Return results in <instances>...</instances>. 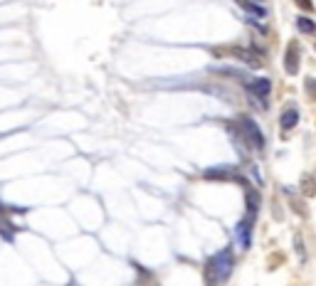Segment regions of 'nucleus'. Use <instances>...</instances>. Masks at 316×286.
Listing matches in <instances>:
<instances>
[{
    "label": "nucleus",
    "instance_id": "1",
    "mask_svg": "<svg viewBox=\"0 0 316 286\" xmlns=\"http://www.w3.org/2000/svg\"><path fill=\"white\" fill-rule=\"evenodd\" d=\"M232 267H235V256H232V249H222L218 254L207 262V281L210 284H222L227 281V276L232 274Z\"/></svg>",
    "mask_w": 316,
    "mask_h": 286
},
{
    "label": "nucleus",
    "instance_id": "2",
    "mask_svg": "<svg viewBox=\"0 0 316 286\" xmlns=\"http://www.w3.org/2000/svg\"><path fill=\"white\" fill-rule=\"evenodd\" d=\"M237 131H240V138H242L245 143H250L252 148H257V151L265 148V136H262V131L257 128V124H254L250 116H240Z\"/></svg>",
    "mask_w": 316,
    "mask_h": 286
},
{
    "label": "nucleus",
    "instance_id": "3",
    "mask_svg": "<svg viewBox=\"0 0 316 286\" xmlns=\"http://www.w3.org/2000/svg\"><path fill=\"white\" fill-rule=\"evenodd\" d=\"M235 235H237V239H240V244H242V249H247L250 242H252V217H250V215H247L242 222H237Z\"/></svg>",
    "mask_w": 316,
    "mask_h": 286
},
{
    "label": "nucleus",
    "instance_id": "4",
    "mask_svg": "<svg viewBox=\"0 0 316 286\" xmlns=\"http://www.w3.org/2000/svg\"><path fill=\"white\" fill-rule=\"evenodd\" d=\"M232 54H235L240 62H245L247 67H262V57L257 54V52H252V49H245V47H232L230 49Z\"/></svg>",
    "mask_w": 316,
    "mask_h": 286
},
{
    "label": "nucleus",
    "instance_id": "5",
    "mask_svg": "<svg viewBox=\"0 0 316 286\" xmlns=\"http://www.w3.org/2000/svg\"><path fill=\"white\" fill-rule=\"evenodd\" d=\"M284 69H286V74H297L299 72V49H297V45H289L286 47Z\"/></svg>",
    "mask_w": 316,
    "mask_h": 286
},
{
    "label": "nucleus",
    "instance_id": "6",
    "mask_svg": "<svg viewBox=\"0 0 316 286\" xmlns=\"http://www.w3.org/2000/svg\"><path fill=\"white\" fill-rule=\"evenodd\" d=\"M269 92H272V84H269V79H254V81H250V94L259 96V99H267Z\"/></svg>",
    "mask_w": 316,
    "mask_h": 286
},
{
    "label": "nucleus",
    "instance_id": "7",
    "mask_svg": "<svg viewBox=\"0 0 316 286\" xmlns=\"http://www.w3.org/2000/svg\"><path fill=\"white\" fill-rule=\"evenodd\" d=\"M279 124H282V128H284V131L294 128L297 124H299V111H297L294 106L284 109V111H282V119H279Z\"/></svg>",
    "mask_w": 316,
    "mask_h": 286
},
{
    "label": "nucleus",
    "instance_id": "8",
    "mask_svg": "<svg viewBox=\"0 0 316 286\" xmlns=\"http://www.w3.org/2000/svg\"><path fill=\"white\" fill-rule=\"evenodd\" d=\"M299 190H301V195H304V197H314V195H316V180H314V175L306 173L304 178H301Z\"/></svg>",
    "mask_w": 316,
    "mask_h": 286
},
{
    "label": "nucleus",
    "instance_id": "9",
    "mask_svg": "<svg viewBox=\"0 0 316 286\" xmlns=\"http://www.w3.org/2000/svg\"><path fill=\"white\" fill-rule=\"evenodd\" d=\"M297 30L304 35H316V22L309 17H297Z\"/></svg>",
    "mask_w": 316,
    "mask_h": 286
},
{
    "label": "nucleus",
    "instance_id": "10",
    "mask_svg": "<svg viewBox=\"0 0 316 286\" xmlns=\"http://www.w3.org/2000/svg\"><path fill=\"white\" fill-rule=\"evenodd\" d=\"M237 3H240V8L247 10V13H254V15H259V17L267 15V10H265L262 5H257V3H250V0H237Z\"/></svg>",
    "mask_w": 316,
    "mask_h": 286
},
{
    "label": "nucleus",
    "instance_id": "11",
    "mask_svg": "<svg viewBox=\"0 0 316 286\" xmlns=\"http://www.w3.org/2000/svg\"><path fill=\"white\" fill-rule=\"evenodd\" d=\"M257 210H259V195L254 190H247V212H250V217H252Z\"/></svg>",
    "mask_w": 316,
    "mask_h": 286
},
{
    "label": "nucleus",
    "instance_id": "12",
    "mask_svg": "<svg viewBox=\"0 0 316 286\" xmlns=\"http://www.w3.org/2000/svg\"><path fill=\"white\" fill-rule=\"evenodd\" d=\"M205 178H210V180H227L230 170H225V168H210V170H205Z\"/></svg>",
    "mask_w": 316,
    "mask_h": 286
},
{
    "label": "nucleus",
    "instance_id": "13",
    "mask_svg": "<svg viewBox=\"0 0 316 286\" xmlns=\"http://www.w3.org/2000/svg\"><path fill=\"white\" fill-rule=\"evenodd\" d=\"M297 3H299V8H301V10H306V13H309V10H314L311 0H297Z\"/></svg>",
    "mask_w": 316,
    "mask_h": 286
},
{
    "label": "nucleus",
    "instance_id": "14",
    "mask_svg": "<svg viewBox=\"0 0 316 286\" xmlns=\"http://www.w3.org/2000/svg\"><path fill=\"white\" fill-rule=\"evenodd\" d=\"M250 3H257V5H262V3H265V0H250Z\"/></svg>",
    "mask_w": 316,
    "mask_h": 286
}]
</instances>
